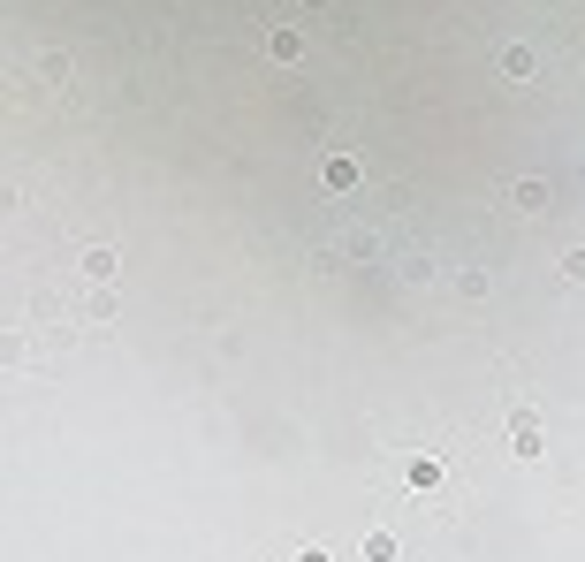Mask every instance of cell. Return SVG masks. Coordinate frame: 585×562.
Masks as SVG:
<instances>
[{
  "instance_id": "obj_1",
  "label": "cell",
  "mask_w": 585,
  "mask_h": 562,
  "mask_svg": "<svg viewBox=\"0 0 585 562\" xmlns=\"http://www.w3.org/2000/svg\"><path fill=\"white\" fill-rule=\"evenodd\" d=\"M319 176H328V190H350V183H358V160H350V153H328Z\"/></svg>"
}]
</instances>
